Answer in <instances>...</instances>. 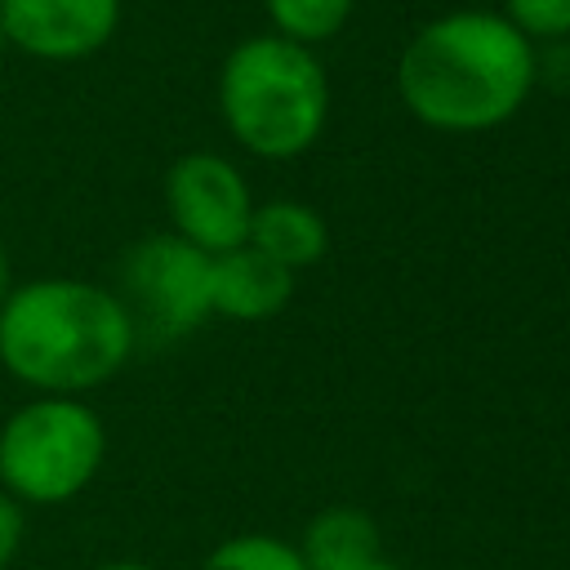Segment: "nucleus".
Masks as SVG:
<instances>
[{
    "instance_id": "nucleus-15",
    "label": "nucleus",
    "mask_w": 570,
    "mask_h": 570,
    "mask_svg": "<svg viewBox=\"0 0 570 570\" xmlns=\"http://www.w3.org/2000/svg\"><path fill=\"white\" fill-rule=\"evenodd\" d=\"M9 289H13V263H9V249L0 240V303L9 298Z\"/></svg>"
},
{
    "instance_id": "nucleus-4",
    "label": "nucleus",
    "mask_w": 570,
    "mask_h": 570,
    "mask_svg": "<svg viewBox=\"0 0 570 570\" xmlns=\"http://www.w3.org/2000/svg\"><path fill=\"white\" fill-rule=\"evenodd\" d=\"M107 459V428L80 396H31L0 423V490L22 508L85 494Z\"/></svg>"
},
{
    "instance_id": "nucleus-6",
    "label": "nucleus",
    "mask_w": 570,
    "mask_h": 570,
    "mask_svg": "<svg viewBox=\"0 0 570 570\" xmlns=\"http://www.w3.org/2000/svg\"><path fill=\"white\" fill-rule=\"evenodd\" d=\"M165 214L169 232L205 254L245 245L254 196L245 174L218 151H187L165 174Z\"/></svg>"
},
{
    "instance_id": "nucleus-8",
    "label": "nucleus",
    "mask_w": 570,
    "mask_h": 570,
    "mask_svg": "<svg viewBox=\"0 0 570 570\" xmlns=\"http://www.w3.org/2000/svg\"><path fill=\"white\" fill-rule=\"evenodd\" d=\"M294 294V272L258 254L254 245H236L209 258V307L227 321H272Z\"/></svg>"
},
{
    "instance_id": "nucleus-14",
    "label": "nucleus",
    "mask_w": 570,
    "mask_h": 570,
    "mask_svg": "<svg viewBox=\"0 0 570 570\" xmlns=\"http://www.w3.org/2000/svg\"><path fill=\"white\" fill-rule=\"evenodd\" d=\"M22 530H27V508L0 490V570L13 566V557L22 548Z\"/></svg>"
},
{
    "instance_id": "nucleus-7",
    "label": "nucleus",
    "mask_w": 570,
    "mask_h": 570,
    "mask_svg": "<svg viewBox=\"0 0 570 570\" xmlns=\"http://www.w3.org/2000/svg\"><path fill=\"white\" fill-rule=\"evenodd\" d=\"M120 27V0H0V31L27 58L80 62Z\"/></svg>"
},
{
    "instance_id": "nucleus-13",
    "label": "nucleus",
    "mask_w": 570,
    "mask_h": 570,
    "mask_svg": "<svg viewBox=\"0 0 570 570\" xmlns=\"http://www.w3.org/2000/svg\"><path fill=\"white\" fill-rule=\"evenodd\" d=\"M503 18L525 40H561V36H570V0H503Z\"/></svg>"
},
{
    "instance_id": "nucleus-5",
    "label": "nucleus",
    "mask_w": 570,
    "mask_h": 570,
    "mask_svg": "<svg viewBox=\"0 0 570 570\" xmlns=\"http://www.w3.org/2000/svg\"><path fill=\"white\" fill-rule=\"evenodd\" d=\"M209 258L214 254L187 245L174 232H151L125 249L116 298L125 303L138 338L174 343L214 316Z\"/></svg>"
},
{
    "instance_id": "nucleus-16",
    "label": "nucleus",
    "mask_w": 570,
    "mask_h": 570,
    "mask_svg": "<svg viewBox=\"0 0 570 570\" xmlns=\"http://www.w3.org/2000/svg\"><path fill=\"white\" fill-rule=\"evenodd\" d=\"M347 570H401V566L387 561V557H374V561H361V566H347Z\"/></svg>"
},
{
    "instance_id": "nucleus-2",
    "label": "nucleus",
    "mask_w": 570,
    "mask_h": 570,
    "mask_svg": "<svg viewBox=\"0 0 570 570\" xmlns=\"http://www.w3.org/2000/svg\"><path fill=\"white\" fill-rule=\"evenodd\" d=\"M138 334L107 285L40 276L0 303V365L40 396H80L125 370Z\"/></svg>"
},
{
    "instance_id": "nucleus-12",
    "label": "nucleus",
    "mask_w": 570,
    "mask_h": 570,
    "mask_svg": "<svg viewBox=\"0 0 570 570\" xmlns=\"http://www.w3.org/2000/svg\"><path fill=\"white\" fill-rule=\"evenodd\" d=\"M200 570H307L298 543H285L276 534H263V530H249V534H232L223 539L205 561Z\"/></svg>"
},
{
    "instance_id": "nucleus-9",
    "label": "nucleus",
    "mask_w": 570,
    "mask_h": 570,
    "mask_svg": "<svg viewBox=\"0 0 570 570\" xmlns=\"http://www.w3.org/2000/svg\"><path fill=\"white\" fill-rule=\"evenodd\" d=\"M245 245H254L258 254H267L272 263L289 267V272H298V267H312L325 258L330 227L307 200H263V205H254Z\"/></svg>"
},
{
    "instance_id": "nucleus-1",
    "label": "nucleus",
    "mask_w": 570,
    "mask_h": 570,
    "mask_svg": "<svg viewBox=\"0 0 570 570\" xmlns=\"http://www.w3.org/2000/svg\"><path fill=\"white\" fill-rule=\"evenodd\" d=\"M534 71V40L503 13L454 9L410 36L396 58V94L428 129L485 134L525 107Z\"/></svg>"
},
{
    "instance_id": "nucleus-3",
    "label": "nucleus",
    "mask_w": 570,
    "mask_h": 570,
    "mask_svg": "<svg viewBox=\"0 0 570 570\" xmlns=\"http://www.w3.org/2000/svg\"><path fill=\"white\" fill-rule=\"evenodd\" d=\"M218 111L227 134L263 156H303L330 116V80L307 45L285 36H249L218 67Z\"/></svg>"
},
{
    "instance_id": "nucleus-10",
    "label": "nucleus",
    "mask_w": 570,
    "mask_h": 570,
    "mask_svg": "<svg viewBox=\"0 0 570 570\" xmlns=\"http://www.w3.org/2000/svg\"><path fill=\"white\" fill-rule=\"evenodd\" d=\"M298 552H303L307 570H347V566L383 557V534L370 512H361L352 503H334L307 521Z\"/></svg>"
},
{
    "instance_id": "nucleus-18",
    "label": "nucleus",
    "mask_w": 570,
    "mask_h": 570,
    "mask_svg": "<svg viewBox=\"0 0 570 570\" xmlns=\"http://www.w3.org/2000/svg\"><path fill=\"white\" fill-rule=\"evenodd\" d=\"M4 49H9V45H4V31H0V58H4Z\"/></svg>"
},
{
    "instance_id": "nucleus-17",
    "label": "nucleus",
    "mask_w": 570,
    "mask_h": 570,
    "mask_svg": "<svg viewBox=\"0 0 570 570\" xmlns=\"http://www.w3.org/2000/svg\"><path fill=\"white\" fill-rule=\"evenodd\" d=\"M94 570H156L147 561H107V566H94Z\"/></svg>"
},
{
    "instance_id": "nucleus-11",
    "label": "nucleus",
    "mask_w": 570,
    "mask_h": 570,
    "mask_svg": "<svg viewBox=\"0 0 570 570\" xmlns=\"http://www.w3.org/2000/svg\"><path fill=\"white\" fill-rule=\"evenodd\" d=\"M356 0H263L276 36L294 40V45H316L343 31V22L352 18Z\"/></svg>"
}]
</instances>
